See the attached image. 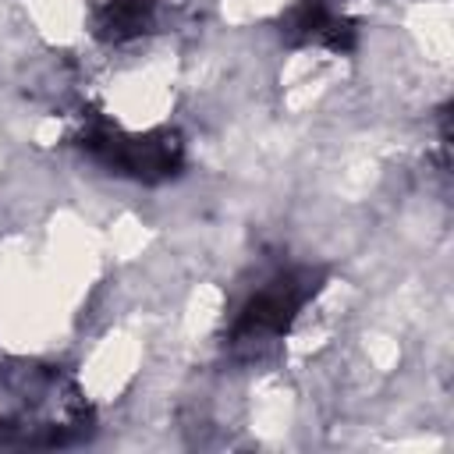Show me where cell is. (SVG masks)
I'll return each mask as SVG.
<instances>
[{
	"label": "cell",
	"mask_w": 454,
	"mask_h": 454,
	"mask_svg": "<svg viewBox=\"0 0 454 454\" xmlns=\"http://www.w3.org/2000/svg\"><path fill=\"white\" fill-rule=\"evenodd\" d=\"M78 145L114 174L135 181H167L181 170L184 149L170 128H124L103 114H89L78 131Z\"/></svg>",
	"instance_id": "cell-3"
},
{
	"label": "cell",
	"mask_w": 454,
	"mask_h": 454,
	"mask_svg": "<svg viewBox=\"0 0 454 454\" xmlns=\"http://www.w3.org/2000/svg\"><path fill=\"white\" fill-rule=\"evenodd\" d=\"M323 273L312 266H291L273 277H266L234 312L227 326V348L234 355H259L270 344H277L298 312L319 294Z\"/></svg>",
	"instance_id": "cell-2"
},
{
	"label": "cell",
	"mask_w": 454,
	"mask_h": 454,
	"mask_svg": "<svg viewBox=\"0 0 454 454\" xmlns=\"http://www.w3.org/2000/svg\"><path fill=\"white\" fill-rule=\"evenodd\" d=\"M11 411L0 415V443H67L89 433V404L82 390L50 365H14L0 376Z\"/></svg>",
	"instance_id": "cell-1"
},
{
	"label": "cell",
	"mask_w": 454,
	"mask_h": 454,
	"mask_svg": "<svg viewBox=\"0 0 454 454\" xmlns=\"http://www.w3.org/2000/svg\"><path fill=\"white\" fill-rule=\"evenodd\" d=\"M280 35L291 46L348 53L355 46V21L340 7V0H298L280 21Z\"/></svg>",
	"instance_id": "cell-5"
},
{
	"label": "cell",
	"mask_w": 454,
	"mask_h": 454,
	"mask_svg": "<svg viewBox=\"0 0 454 454\" xmlns=\"http://www.w3.org/2000/svg\"><path fill=\"white\" fill-rule=\"evenodd\" d=\"M153 11L156 0H78L71 7V32L103 46H128L149 32Z\"/></svg>",
	"instance_id": "cell-4"
}]
</instances>
